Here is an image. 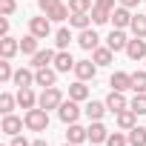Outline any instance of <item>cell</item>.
Segmentation results:
<instances>
[{"instance_id":"obj_12","label":"cell","mask_w":146,"mask_h":146,"mask_svg":"<svg viewBox=\"0 0 146 146\" xmlns=\"http://www.w3.org/2000/svg\"><path fill=\"white\" fill-rule=\"evenodd\" d=\"M75 75H78V80H95L98 63H95V60H78V63H75Z\"/></svg>"},{"instance_id":"obj_25","label":"cell","mask_w":146,"mask_h":146,"mask_svg":"<svg viewBox=\"0 0 146 146\" xmlns=\"http://www.w3.org/2000/svg\"><path fill=\"white\" fill-rule=\"evenodd\" d=\"M112 57H115V52H112L109 46H98V49L92 52V60H95L98 66H109V63H112Z\"/></svg>"},{"instance_id":"obj_26","label":"cell","mask_w":146,"mask_h":146,"mask_svg":"<svg viewBox=\"0 0 146 146\" xmlns=\"http://www.w3.org/2000/svg\"><path fill=\"white\" fill-rule=\"evenodd\" d=\"M35 83V72L32 69H17L15 72V86L17 89H26V86H32Z\"/></svg>"},{"instance_id":"obj_22","label":"cell","mask_w":146,"mask_h":146,"mask_svg":"<svg viewBox=\"0 0 146 146\" xmlns=\"http://www.w3.org/2000/svg\"><path fill=\"white\" fill-rule=\"evenodd\" d=\"M69 98L78 100V103L89 100V86H86V80H75V83H72V86H69Z\"/></svg>"},{"instance_id":"obj_34","label":"cell","mask_w":146,"mask_h":146,"mask_svg":"<svg viewBox=\"0 0 146 146\" xmlns=\"http://www.w3.org/2000/svg\"><path fill=\"white\" fill-rule=\"evenodd\" d=\"M106 146H129V135H123V132H109Z\"/></svg>"},{"instance_id":"obj_24","label":"cell","mask_w":146,"mask_h":146,"mask_svg":"<svg viewBox=\"0 0 146 146\" xmlns=\"http://www.w3.org/2000/svg\"><path fill=\"white\" fill-rule=\"evenodd\" d=\"M54 54H57V52H52V49H40L37 54H32V66H35V69H43V66L54 63Z\"/></svg>"},{"instance_id":"obj_27","label":"cell","mask_w":146,"mask_h":146,"mask_svg":"<svg viewBox=\"0 0 146 146\" xmlns=\"http://www.w3.org/2000/svg\"><path fill=\"white\" fill-rule=\"evenodd\" d=\"M89 23H92V17H89L86 12H72V17H69V26H72V29H78V32L89 29Z\"/></svg>"},{"instance_id":"obj_36","label":"cell","mask_w":146,"mask_h":146,"mask_svg":"<svg viewBox=\"0 0 146 146\" xmlns=\"http://www.w3.org/2000/svg\"><path fill=\"white\" fill-rule=\"evenodd\" d=\"M0 80H3V83H9V80H15V69H12V63L3 57V60H0Z\"/></svg>"},{"instance_id":"obj_10","label":"cell","mask_w":146,"mask_h":146,"mask_svg":"<svg viewBox=\"0 0 146 146\" xmlns=\"http://www.w3.org/2000/svg\"><path fill=\"white\" fill-rule=\"evenodd\" d=\"M78 46H80V49H86V52H95V49L100 46L98 32H95V29H83V32H78Z\"/></svg>"},{"instance_id":"obj_4","label":"cell","mask_w":146,"mask_h":146,"mask_svg":"<svg viewBox=\"0 0 146 146\" xmlns=\"http://www.w3.org/2000/svg\"><path fill=\"white\" fill-rule=\"evenodd\" d=\"M60 103H63V92H60L57 86L43 89V92H40V98H37V106H43L46 112H49V109H57Z\"/></svg>"},{"instance_id":"obj_2","label":"cell","mask_w":146,"mask_h":146,"mask_svg":"<svg viewBox=\"0 0 146 146\" xmlns=\"http://www.w3.org/2000/svg\"><path fill=\"white\" fill-rule=\"evenodd\" d=\"M37 6H40V12L49 17V20H69V6L63 3V0H37Z\"/></svg>"},{"instance_id":"obj_28","label":"cell","mask_w":146,"mask_h":146,"mask_svg":"<svg viewBox=\"0 0 146 146\" xmlns=\"http://www.w3.org/2000/svg\"><path fill=\"white\" fill-rule=\"evenodd\" d=\"M37 40H40V37H35V35L29 32V35H26V37L20 40V52H23V54H29V57H32V54H37V52H40Z\"/></svg>"},{"instance_id":"obj_18","label":"cell","mask_w":146,"mask_h":146,"mask_svg":"<svg viewBox=\"0 0 146 146\" xmlns=\"http://www.w3.org/2000/svg\"><path fill=\"white\" fill-rule=\"evenodd\" d=\"M86 117L89 120H100L106 112H109V106H106V100H86Z\"/></svg>"},{"instance_id":"obj_29","label":"cell","mask_w":146,"mask_h":146,"mask_svg":"<svg viewBox=\"0 0 146 146\" xmlns=\"http://www.w3.org/2000/svg\"><path fill=\"white\" fill-rule=\"evenodd\" d=\"M126 135H129V146H146V129L143 126H135Z\"/></svg>"},{"instance_id":"obj_32","label":"cell","mask_w":146,"mask_h":146,"mask_svg":"<svg viewBox=\"0 0 146 146\" xmlns=\"http://www.w3.org/2000/svg\"><path fill=\"white\" fill-rule=\"evenodd\" d=\"M129 109H135L137 115H146V92H135V98H132Z\"/></svg>"},{"instance_id":"obj_1","label":"cell","mask_w":146,"mask_h":146,"mask_svg":"<svg viewBox=\"0 0 146 146\" xmlns=\"http://www.w3.org/2000/svg\"><path fill=\"white\" fill-rule=\"evenodd\" d=\"M23 120H26V129H29V132H46V129H49V112H46L43 106L26 109Z\"/></svg>"},{"instance_id":"obj_37","label":"cell","mask_w":146,"mask_h":146,"mask_svg":"<svg viewBox=\"0 0 146 146\" xmlns=\"http://www.w3.org/2000/svg\"><path fill=\"white\" fill-rule=\"evenodd\" d=\"M95 3H92V0H69V9L72 12H89Z\"/></svg>"},{"instance_id":"obj_31","label":"cell","mask_w":146,"mask_h":146,"mask_svg":"<svg viewBox=\"0 0 146 146\" xmlns=\"http://www.w3.org/2000/svg\"><path fill=\"white\" fill-rule=\"evenodd\" d=\"M15 103H17V95H9V92L0 95V112H3V115H12Z\"/></svg>"},{"instance_id":"obj_8","label":"cell","mask_w":146,"mask_h":146,"mask_svg":"<svg viewBox=\"0 0 146 146\" xmlns=\"http://www.w3.org/2000/svg\"><path fill=\"white\" fill-rule=\"evenodd\" d=\"M23 126H26V120H23V117H17V115H3V123H0V129H3L9 137L20 135V132H23Z\"/></svg>"},{"instance_id":"obj_42","label":"cell","mask_w":146,"mask_h":146,"mask_svg":"<svg viewBox=\"0 0 146 146\" xmlns=\"http://www.w3.org/2000/svg\"><path fill=\"white\" fill-rule=\"evenodd\" d=\"M32 146H49V143H46V140L40 137V140H32Z\"/></svg>"},{"instance_id":"obj_11","label":"cell","mask_w":146,"mask_h":146,"mask_svg":"<svg viewBox=\"0 0 146 146\" xmlns=\"http://www.w3.org/2000/svg\"><path fill=\"white\" fill-rule=\"evenodd\" d=\"M106 46H109L112 52H126V46H129L126 32H123V29H112V32H109V37H106Z\"/></svg>"},{"instance_id":"obj_45","label":"cell","mask_w":146,"mask_h":146,"mask_svg":"<svg viewBox=\"0 0 146 146\" xmlns=\"http://www.w3.org/2000/svg\"><path fill=\"white\" fill-rule=\"evenodd\" d=\"M143 63H146V60H143Z\"/></svg>"},{"instance_id":"obj_43","label":"cell","mask_w":146,"mask_h":146,"mask_svg":"<svg viewBox=\"0 0 146 146\" xmlns=\"http://www.w3.org/2000/svg\"><path fill=\"white\" fill-rule=\"evenodd\" d=\"M63 146H75V143H69V140H66V143H63Z\"/></svg>"},{"instance_id":"obj_23","label":"cell","mask_w":146,"mask_h":146,"mask_svg":"<svg viewBox=\"0 0 146 146\" xmlns=\"http://www.w3.org/2000/svg\"><path fill=\"white\" fill-rule=\"evenodd\" d=\"M17 103H20L23 109H35V106H37V95H35V89H32V86L17 89Z\"/></svg>"},{"instance_id":"obj_39","label":"cell","mask_w":146,"mask_h":146,"mask_svg":"<svg viewBox=\"0 0 146 146\" xmlns=\"http://www.w3.org/2000/svg\"><path fill=\"white\" fill-rule=\"evenodd\" d=\"M9 146H32V143H29V140H26V137H20V135H15V137H12V143H9Z\"/></svg>"},{"instance_id":"obj_20","label":"cell","mask_w":146,"mask_h":146,"mask_svg":"<svg viewBox=\"0 0 146 146\" xmlns=\"http://www.w3.org/2000/svg\"><path fill=\"white\" fill-rule=\"evenodd\" d=\"M20 52V40H15V37H0V57H6V60H12L15 54Z\"/></svg>"},{"instance_id":"obj_6","label":"cell","mask_w":146,"mask_h":146,"mask_svg":"<svg viewBox=\"0 0 146 146\" xmlns=\"http://www.w3.org/2000/svg\"><path fill=\"white\" fill-rule=\"evenodd\" d=\"M29 32H32L35 37L46 40V37L52 35V20H49L46 15H37V17H32V20H29Z\"/></svg>"},{"instance_id":"obj_15","label":"cell","mask_w":146,"mask_h":146,"mask_svg":"<svg viewBox=\"0 0 146 146\" xmlns=\"http://www.w3.org/2000/svg\"><path fill=\"white\" fill-rule=\"evenodd\" d=\"M66 140L75 143V146H80L83 140H89V129H83L80 123H69L66 126Z\"/></svg>"},{"instance_id":"obj_44","label":"cell","mask_w":146,"mask_h":146,"mask_svg":"<svg viewBox=\"0 0 146 146\" xmlns=\"http://www.w3.org/2000/svg\"><path fill=\"white\" fill-rule=\"evenodd\" d=\"M143 3H146V0H143Z\"/></svg>"},{"instance_id":"obj_9","label":"cell","mask_w":146,"mask_h":146,"mask_svg":"<svg viewBox=\"0 0 146 146\" xmlns=\"http://www.w3.org/2000/svg\"><path fill=\"white\" fill-rule=\"evenodd\" d=\"M132 12L126 9V6H115V12H112V29H129L132 26Z\"/></svg>"},{"instance_id":"obj_35","label":"cell","mask_w":146,"mask_h":146,"mask_svg":"<svg viewBox=\"0 0 146 146\" xmlns=\"http://www.w3.org/2000/svg\"><path fill=\"white\" fill-rule=\"evenodd\" d=\"M132 92H146V72H132Z\"/></svg>"},{"instance_id":"obj_40","label":"cell","mask_w":146,"mask_h":146,"mask_svg":"<svg viewBox=\"0 0 146 146\" xmlns=\"http://www.w3.org/2000/svg\"><path fill=\"white\" fill-rule=\"evenodd\" d=\"M9 35V20H6V15L0 17V37H6Z\"/></svg>"},{"instance_id":"obj_17","label":"cell","mask_w":146,"mask_h":146,"mask_svg":"<svg viewBox=\"0 0 146 146\" xmlns=\"http://www.w3.org/2000/svg\"><path fill=\"white\" fill-rule=\"evenodd\" d=\"M109 86L115 92H129L132 89V75H129V72H115V75L109 78Z\"/></svg>"},{"instance_id":"obj_19","label":"cell","mask_w":146,"mask_h":146,"mask_svg":"<svg viewBox=\"0 0 146 146\" xmlns=\"http://www.w3.org/2000/svg\"><path fill=\"white\" fill-rule=\"evenodd\" d=\"M106 137H109V129L100 120H92V126H89V143L98 146V143H106Z\"/></svg>"},{"instance_id":"obj_7","label":"cell","mask_w":146,"mask_h":146,"mask_svg":"<svg viewBox=\"0 0 146 146\" xmlns=\"http://www.w3.org/2000/svg\"><path fill=\"white\" fill-rule=\"evenodd\" d=\"M57 75H60V72H57V69H52V66L35 69V86H43V89H49V86H54Z\"/></svg>"},{"instance_id":"obj_38","label":"cell","mask_w":146,"mask_h":146,"mask_svg":"<svg viewBox=\"0 0 146 146\" xmlns=\"http://www.w3.org/2000/svg\"><path fill=\"white\" fill-rule=\"evenodd\" d=\"M15 9H17L15 0H0V12H3L6 17H9V15H15Z\"/></svg>"},{"instance_id":"obj_30","label":"cell","mask_w":146,"mask_h":146,"mask_svg":"<svg viewBox=\"0 0 146 146\" xmlns=\"http://www.w3.org/2000/svg\"><path fill=\"white\" fill-rule=\"evenodd\" d=\"M129 29H132V35H135V37H146V12H143V15H135Z\"/></svg>"},{"instance_id":"obj_21","label":"cell","mask_w":146,"mask_h":146,"mask_svg":"<svg viewBox=\"0 0 146 146\" xmlns=\"http://www.w3.org/2000/svg\"><path fill=\"white\" fill-rule=\"evenodd\" d=\"M75 57L69 54V49H57V54H54V69L57 72H69V69H75Z\"/></svg>"},{"instance_id":"obj_33","label":"cell","mask_w":146,"mask_h":146,"mask_svg":"<svg viewBox=\"0 0 146 146\" xmlns=\"http://www.w3.org/2000/svg\"><path fill=\"white\" fill-rule=\"evenodd\" d=\"M54 43H57V49H69L72 32H69V29H57V32H54Z\"/></svg>"},{"instance_id":"obj_13","label":"cell","mask_w":146,"mask_h":146,"mask_svg":"<svg viewBox=\"0 0 146 146\" xmlns=\"http://www.w3.org/2000/svg\"><path fill=\"white\" fill-rule=\"evenodd\" d=\"M106 106H109V112L112 115H117V112H123V109H129V100H126V95L123 92H109L106 95Z\"/></svg>"},{"instance_id":"obj_14","label":"cell","mask_w":146,"mask_h":146,"mask_svg":"<svg viewBox=\"0 0 146 146\" xmlns=\"http://www.w3.org/2000/svg\"><path fill=\"white\" fill-rule=\"evenodd\" d=\"M115 123H117V129L129 132V129H135V126H137V112H135V109H123V112H117V115H115Z\"/></svg>"},{"instance_id":"obj_5","label":"cell","mask_w":146,"mask_h":146,"mask_svg":"<svg viewBox=\"0 0 146 146\" xmlns=\"http://www.w3.org/2000/svg\"><path fill=\"white\" fill-rule=\"evenodd\" d=\"M57 117L69 126V123H78V117H80V106H78V100H63L60 106H57Z\"/></svg>"},{"instance_id":"obj_16","label":"cell","mask_w":146,"mask_h":146,"mask_svg":"<svg viewBox=\"0 0 146 146\" xmlns=\"http://www.w3.org/2000/svg\"><path fill=\"white\" fill-rule=\"evenodd\" d=\"M126 57H129V60H146V40H143V37L129 40V46H126Z\"/></svg>"},{"instance_id":"obj_3","label":"cell","mask_w":146,"mask_h":146,"mask_svg":"<svg viewBox=\"0 0 146 146\" xmlns=\"http://www.w3.org/2000/svg\"><path fill=\"white\" fill-rule=\"evenodd\" d=\"M112 12H115V0H95L92 6V23L95 26H103L112 20Z\"/></svg>"},{"instance_id":"obj_41","label":"cell","mask_w":146,"mask_h":146,"mask_svg":"<svg viewBox=\"0 0 146 146\" xmlns=\"http://www.w3.org/2000/svg\"><path fill=\"white\" fill-rule=\"evenodd\" d=\"M137 3H140V0H120V6H126V9H135Z\"/></svg>"}]
</instances>
